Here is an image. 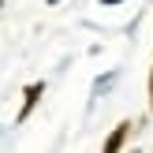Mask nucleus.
<instances>
[{
	"label": "nucleus",
	"instance_id": "obj_1",
	"mask_svg": "<svg viewBox=\"0 0 153 153\" xmlns=\"http://www.w3.org/2000/svg\"><path fill=\"white\" fill-rule=\"evenodd\" d=\"M127 134H131V123H120L116 131H112L108 138H105V149H108V153H112V149H120V146H123V138H127Z\"/></svg>",
	"mask_w": 153,
	"mask_h": 153
},
{
	"label": "nucleus",
	"instance_id": "obj_2",
	"mask_svg": "<svg viewBox=\"0 0 153 153\" xmlns=\"http://www.w3.org/2000/svg\"><path fill=\"white\" fill-rule=\"evenodd\" d=\"M41 82H34V86H26V105H22V112H19V120H26L30 116V108H34V105H37V97H41Z\"/></svg>",
	"mask_w": 153,
	"mask_h": 153
},
{
	"label": "nucleus",
	"instance_id": "obj_3",
	"mask_svg": "<svg viewBox=\"0 0 153 153\" xmlns=\"http://www.w3.org/2000/svg\"><path fill=\"white\" fill-rule=\"evenodd\" d=\"M149 105H153V75H149Z\"/></svg>",
	"mask_w": 153,
	"mask_h": 153
},
{
	"label": "nucleus",
	"instance_id": "obj_4",
	"mask_svg": "<svg viewBox=\"0 0 153 153\" xmlns=\"http://www.w3.org/2000/svg\"><path fill=\"white\" fill-rule=\"evenodd\" d=\"M105 4H116V0H105Z\"/></svg>",
	"mask_w": 153,
	"mask_h": 153
}]
</instances>
